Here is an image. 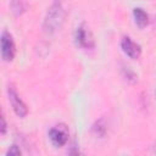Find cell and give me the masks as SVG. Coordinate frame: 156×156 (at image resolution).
<instances>
[{
	"mask_svg": "<svg viewBox=\"0 0 156 156\" xmlns=\"http://www.w3.org/2000/svg\"><path fill=\"white\" fill-rule=\"evenodd\" d=\"M68 13V0H54L44 18L43 30L48 35L55 34L61 29Z\"/></svg>",
	"mask_w": 156,
	"mask_h": 156,
	"instance_id": "1",
	"label": "cell"
},
{
	"mask_svg": "<svg viewBox=\"0 0 156 156\" xmlns=\"http://www.w3.org/2000/svg\"><path fill=\"white\" fill-rule=\"evenodd\" d=\"M74 39H76L77 45H79L80 48H83L85 50H91L95 46L93 34H91V32L88 29V27L85 24H82L76 29Z\"/></svg>",
	"mask_w": 156,
	"mask_h": 156,
	"instance_id": "2",
	"label": "cell"
},
{
	"mask_svg": "<svg viewBox=\"0 0 156 156\" xmlns=\"http://www.w3.org/2000/svg\"><path fill=\"white\" fill-rule=\"evenodd\" d=\"M7 94H9V100H10V104L15 111V113L18 116V117H24L27 113H28V107L27 105L23 102V100L20 98L18 93L16 91L15 87L12 84L9 85L7 88Z\"/></svg>",
	"mask_w": 156,
	"mask_h": 156,
	"instance_id": "3",
	"label": "cell"
},
{
	"mask_svg": "<svg viewBox=\"0 0 156 156\" xmlns=\"http://www.w3.org/2000/svg\"><path fill=\"white\" fill-rule=\"evenodd\" d=\"M15 52H16V48L12 37L10 35V33L4 30L1 34V56L5 61H11L15 56Z\"/></svg>",
	"mask_w": 156,
	"mask_h": 156,
	"instance_id": "4",
	"label": "cell"
},
{
	"mask_svg": "<svg viewBox=\"0 0 156 156\" xmlns=\"http://www.w3.org/2000/svg\"><path fill=\"white\" fill-rule=\"evenodd\" d=\"M49 138L55 146H63L68 140L67 129L63 126H56L49 130Z\"/></svg>",
	"mask_w": 156,
	"mask_h": 156,
	"instance_id": "5",
	"label": "cell"
},
{
	"mask_svg": "<svg viewBox=\"0 0 156 156\" xmlns=\"http://www.w3.org/2000/svg\"><path fill=\"white\" fill-rule=\"evenodd\" d=\"M121 46H122L124 54H127V56H129L130 58H138L141 54L140 46L136 43H134L129 37H123L122 38Z\"/></svg>",
	"mask_w": 156,
	"mask_h": 156,
	"instance_id": "6",
	"label": "cell"
},
{
	"mask_svg": "<svg viewBox=\"0 0 156 156\" xmlns=\"http://www.w3.org/2000/svg\"><path fill=\"white\" fill-rule=\"evenodd\" d=\"M133 16H134L135 23H136L140 28L145 27V26L149 23V16H147V13H146L143 9H140V7H135V9L133 10Z\"/></svg>",
	"mask_w": 156,
	"mask_h": 156,
	"instance_id": "7",
	"label": "cell"
},
{
	"mask_svg": "<svg viewBox=\"0 0 156 156\" xmlns=\"http://www.w3.org/2000/svg\"><path fill=\"white\" fill-rule=\"evenodd\" d=\"M11 10L15 15H21L26 10V0H11Z\"/></svg>",
	"mask_w": 156,
	"mask_h": 156,
	"instance_id": "8",
	"label": "cell"
},
{
	"mask_svg": "<svg viewBox=\"0 0 156 156\" xmlns=\"http://www.w3.org/2000/svg\"><path fill=\"white\" fill-rule=\"evenodd\" d=\"M93 132L98 135V136H104L106 133V124L104 123V119H99L94 126H93Z\"/></svg>",
	"mask_w": 156,
	"mask_h": 156,
	"instance_id": "9",
	"label": "cell"
},
{
	"mask_svg": "<svg viewBox=\"0 0 156 156\" xmlns=\"http://www.w3.org/2000/svg\"><path fill=\"white\" fill-rule=\"evenodd\" d=\"M123 74H124L126 79L132 80V82H134V80H135V74H134V72H133V71H130L128 67H124V68H123Z\"/></svg>",
	"mask_w": 156,
	"mask_h": 156,
	"instance_id": "10",
	"label": "cell"
},
{
	"mask_svg": "<svg viewBox=\"0 0 156 156\" xmlns=\"http://www.w3.org/2000/svg\"><path fill=\"white\" fill-rule=\"evenodd\" d=\"M7 155H11V156H17V155H21V150L17 145H12L9 151H7Z\"/></svg>",
	"mask_w": 156,
	"mask_h": 156,
	"instance_id": "11",
	"label": "cell"
},
{
	"mask_svg": "<svg viewBox=\"0 0 156 156\" xmlns=\"http://www.w3.org/2000/svg\"><path fill=\"white\" fill-rule=\"evenodd\" d=\"M0 119H1V127H0V133H1V135H4V134L6 133V128H7V124H6V121H5V116L2 115Z\"/></svg>",
	"mask_w": 156,
	"mask_h": 156,
	"instance_id": "12",
	"label": "cell"
},
{
	"mask_svg": "<svg viewBox=\"0 0 156 156\" xmlns=\"http://www.w3.org/2000/svg\"><path fill=\"white\" fill-rule=\"evenodd\" d=\"M151 152H152L154 155H156V143L152 145V150H151Z\"/></svg>",
	"mask_w": 156,
	"mask_h": 156,
	"instance_id": "13",
	"label": "cell"
}]
</instances>
